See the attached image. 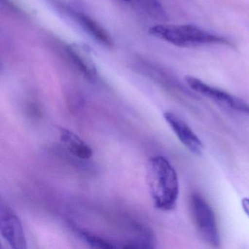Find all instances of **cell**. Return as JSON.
I'll list each match as a JSON object with an SVG mask.
<instances>
[{
  "label": "cell",
  "instance_id": "3",
  "mask_svg": "<svg viewBox=\"0 0 249 249\" xmlns=\"http://www.w3.org/2000/svg\"><path fill=\"white\" fill-rule=\"evenodd\" d=\"M191 211L196 230L202 240L212 247L220 246L219 231L212 208L205 198L198 193L192 194Z\"/></svg>",
  "mask_w": 249,
  "mask_h": 249
},
{
  "label": "cell",
  "instance_id": "13",
  "mask_svg": "<svg viewBox=\"0 0 249 249\" xmlns=\"http://www.w3.org/2000/svg\"><path fill=\"white\" fill-rule=\"evenodd\" d=\"M124 1H126V2H128V1H130V0H124Z\"/></svg>",
  "mask_w": 249,
  "mask_h": 249
},
{
  "label": "cell",
  "instance_id": "4",
  "mask_svg": "<svg viewBox=\"0 0 249 249\" xmlns=\"http://www.w3.org/2000/svg\"><path fill=\"white\" fill-rule=\"evenodd\" d=\"M185 81L192 90L205 96L207 98L211 99L213 101L224 107L249 114V104L241 99L234 97L220 89L211 87L201 80L191 75L186 76Z\"/></svg>",
  "mask_w": 249,
  "mask_h": 249
},
{
  "label": "cell",
  "instance_id": "1",
  "mask_svg": "<svg viewBox=\"0 0 249 249\" xmlns=\"http://www.w3.org/2000/svg\"><path fill=\"white\" fill-rule=\"evenodd\" d=\"M146 181L154 206L162 211L176 208L179 195L177 173L162 156L151 157L146 167Z\"/></svg>",
  "mask_w": 249,
  "mask_h": 249
},
{
  "label": "cell",
  "instance_id": "12",
  "mask_svg": "<svg viewBox=\"0 0 249 249\" xmlns=\"http://www.w3.org/2000/svg\"><path fill=\"white\" fill-rule=\"evenodd\" d=\"M242 208L246 213V215L249 217V198H243L242 199Z\"/></svg>",
  "mask_w": 249,
  "mask_h": 249
},
{
  "label": "cell",
  "instance_id": "10",
  "mask_svg": "<svg viewBox=\"0 0 249 249\" xmlns=\"http://www.w3.org/2000/svg\"><path fill=\"white\" fill-rule=\"evenodd\" d=\"M78 232L79 233L80 236L91 247L104 249H115L117 247L112 242L109 241L106 239L102 238L92 233L89 232L88 231L78 229Z\"/></svg>",
  "mask_w": 249,
  "mask_h": 249
},
{
  "label": "cell",
  "instance_id": "7",
  "mask_svg": "<svg viewBox=\"0 0 249 249\" xmlns=\"http://www.w3.org/2000/svg\"><path fill=\"white\" fill-rule=\"evenodd\" d=\"M67 51L70 57L85 76L90 79L95 78L97 68L87 46L80 43H72L68 46Z\"/></svg>",
  "mask_w": 249,
  "mask_h": 249
},
{
  "label": "cell",
  "instance_id": "11",
  "mask_svg": "<svg viewBox=\"0 0 249 249\" xmlns=\"http://www.w3.org/2000/svg\"><path fill=\"white\" fill-rule=\"evenodd\" d=\"M147 12L156 19L166 21L167 18L166 11L159 0H141Z\"/></svg>",
  "mask_w": 249,
  "mask_h": 249
},
{
  "label": "cell",
  "instance_id": "5",
  "mask_svg": "<svg viewBox=\"0 0 249 249\" xmlns=\"http://www.w3.org/2000/svg\"><path fill=\"white\" fill-rule=\"evenodd\" d=\"M0 232L13 249H27V239L22 224L14 210L3 202L0 205Z\"/></svg>",
  "mask_w": 249,
  "mask_h": 249
},
{
  "label": "cell",
  "instance_id": "2",
  "mask_svg": "<svg viewBox=\"0 0 249 249\" xmlns=\"http://www.w3.org/2000/svg\"><path fill=\"white\" fill-rule=\"evenodd\" d=\"M149 34L177 47H198L204 45L234 46L225 37L213 34L192 24H159L149 29Z\"/></svg>",
  "mask_w": 249,
  "mask_h": 249
},
{
  "label": "cell",
  "instance_id": "8",
  "mask_svg": "<svg viewBox=\"0 0 249 249\" xmlns=\"http://www.w3.org/2000/svg\"><path fill=\"white\" fill-rule=\"evenodd\" d=\"M60 139L71 154L80 160H88L92 157L91 147L76 134L67 129L60 130Z\"/></svg>",
  "mask_w": 249,
  "mask_h": 249
},
{
  "label": "cell",
  "instance_id": "9",
  "mask_svg": "<svg viewBox=\"0 0 249 249\" xmlns=\"http://www.w3.org/2000/svg\"><path fill=\"white\" fill-rule=\"evenodd\" d=\"M77 20L81 27L94 37L99 43L107 47L113 46V40L110 35L91 17L84 14H77Z\"/></svg>",
  "mask_w": 249,
  "mask_h": 249
},
{
  "label": "cell",
  "instance_id": "6",
  "mask_svg": "<svg viewBox=\"0 0 249 249\" xmlns=\"http://www.w3.org/2000/svg\"><path fill=\"white\" fill-rule=\"evenodd\" d=\"M164 118L179 141L189 151L195 155H200L202 154L203 151L202 141L186 124V122L171 112L164 113Z\"/></svg>",
  "mask_w": 249,
  "mask_h": 249
}]
</instances>
